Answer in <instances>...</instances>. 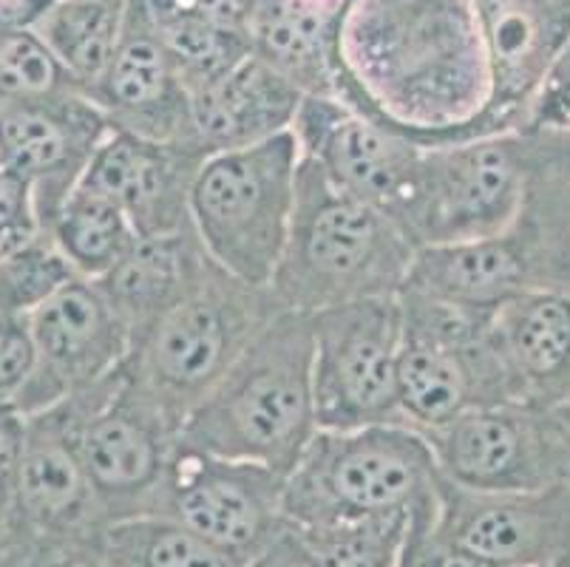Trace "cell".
I'll return each mask as SVG.
<instances>
[{"label": "cell", "mask_w": 570, "mask_h": 567, "mask_svg": "<svg viewBox=\"0 0 570 567\" xmlns=\"http://www.w3.org/2000/svg\"><path fill=\"white\" fill-rule=\"evenodd\" d=\"M122 18L126 0H51L29 26L91 100L111 66Z\"/></svg>", "instance_id": "cb8c5ba5"}, {"label": "cell", "mask_w": 570, "mask_h": 567, "mask_svg": "<svg viewBox=\"0 0 570 567\" xmlns=\"http://www.w3.org/2000/svg\"><path fill=\"white\" fill-rule=\"evenodd\" d=\"M432 537L502 567L533 565L570 545V486L471 491L434 477Z\"/></svg>", "instance_id": "9a60e30c"}, {"label": "cell", "mask_w": 570, "mask_h": 567, "mask_svg": "<svg viewBox=\"0 0 570 567\" xmlns=\"http://www.w3.org/2000/svg\"><path fill=\"white\" fill-rule=\"evenodd\" d=\"M108 131L111 125L86 94L0 100V165L32 185L40 231L80 185Z\"/></svg>", "instance_id": "2e32d148"}, {"label": "cell", "mask_w": 570, "mask_h": 567, "mask_svg": "<svg viewBox=\"0 0 570 567\" xmlns=\"http://www.w3.org/2000/svg\"><path fill=\"white\" fill-rule=\"evenodd\" d=\"M43 233L60 247L75 273L97 281L111 273L139 242L131 218L119 211L108 196L77 185Z\"/></svg>", "instance_id": "d4e9b609"}, {"label": "cell", "mask_w": 570, "mask_h": 567, "mask_svg": "<svg viewBox=\"0 0 570 567\" xmlns=\"http://www.w3.org/2000/svg\"><path fill=\"white\" fill-rule=\"evenodd\" d=\"M88 517H102L71 443L66 403L26 414V446L20 462L18 497L12 522L38 534L71 530Z\"/></svg>", "instance_id": "44dd1931"}, {"label": "cell", "mask_w": 570, "mask_h": 567, "mask_svg": "<svg viewBox=\"0 0 570 567\" xmlns=\"http://www.w3.org/2000/svg\"><path fill=\"white\" fill-rule=\"evenodd\" d=\"M35 369V343L29 321L0 312V405H14Z\"/></svg>", "instance_id": "1f68e13d"}, {"label": "cell", "mask_w": 570, "mask_h": 567, "mask_svg": "<svg viewBox=\"0 0 570 567\" xmlns=\"http://www.w3.org/2000/svg\"><path fill=\"white\" fill-rule=\"evenodd\" d=\"M302 148L293 131L202 159L190 227L205 256L247 287L269 290L287 242Z\"/></svg>", "instance_id": "277c9868"}, {"label": "cell", "mask_w": 570, "mask_h": 567, "mask_svg": "<svg viewBox=\"0 0 570 567\" xmlns=\"http://www.w3.org/2000/svg\"><path fill=\"white\" fill-rule=\"evenodd\" d=\"M426 559L432 567H502L494 565L489 559H480V556L469 554V550L452 548V545H443L432 537V525L426 530Z\"/></svg>", "instance_id": "d590c367"}, {"label": "cell", "mask_w": 570, "mask_h": 567, "mask_svg": "<svg viewBox=\"0 0 570 567\" xmlns=\"http://www.w3.org/2000/svg\"><path fill=\"white\" fill-rule=\"evenodd\" d=\"M318 429L403 423L397 405L401 295L350 301L309 315Z\"/></svg>", "instance_id": "30bf717a"}, {"label": "cell", "mask_w": 570, "mask_h": 567, "mask_svg": "<svg viewBox=\"0 0 570 567\" xmlns=\"http://www.w3.org/2000/svg\"><path fill=\"white\" fill-rule=\"evenodd\" d=\"M333 12L324 0H256L245 23L250 55L298 91L335 94Z\"/></svg>", "instance_id": "603a6c76"}, {"label": "cell", "mask_w": 570, "mask_h": 567, "mask_svg": "<svg viewBox=\"0 0 570 567\" xmlns=\"http://www.w3.org/2000/svg\"><path fill=\"white\" fill-rule=\"evenodd\" d=\"M564 187H568V211H570V137H564Z\"/></svg>", "instance_id": "8d00e7d4"}, {"label": "cell", "mask_w": 570, "mask_h": 567, "mask_svg": "<svg viewBox=\"0 0 570 567\" xmlns=\"http://www.w3.org/2000/svg\"><path fill=\"white\" fill-rule=\"evenodd\" d=\"M245 567H318L315 559L309 556V550L304 548V542L298 539L289 525H284L282 534H278L262 554L253 556Z\"/></svg>", "instance_id": "e575fe53"}, {"label": "cell", "mask_w": 570, "mask_h": 567, "mask_svg": "<svg viewBox=\"0 0 570 567\" xmlns=\"http://www.w3.org/2000/svg\"><path fill=\"white\" fill-rule=\"evenodd\" d=\"M414 242L395 218L341 190L302 154L287 242L269 293L284 310L313 312L401 295Z\"/></svg>", "instance_id": "3957f363"}, {"label": "cell", "mask_w": 570, "mask_h": 567, "mask_svg": "<svg viewBox=\"0 0 570 567\" xmlns=\"http://www.w3.org/2000/svg\"><path fill=\"white\" fill-rule=\"evenodd\" d=\"M298 148L341 190L403 227L420 176L423 145L389 131L335 94H307L293 123Z\"/></svg>", "instance_id": "4fadbf2b"}, {"label": "cell", "mask_w": 570, "mask_h": 567, "mask_svg": "<svg viewBox=\"0 0 570 567\" xmlns=\"http://www.w3.org/2000/svg\"><path fill=\"white\" fill-rule=\"evenodd\" d=\"M539 165V137L483 134L423 148L403 231L414 247L505 233L525 211Z\"/></svg>", "instance_id": "52a82bcc"}, {"label": "cell", "mask_w": 570, "mask_h": 567, "mask_svg": "<svg viewBox=\"0 0 570 567\" xmlns=\"http://www.w3.org/2000/svg\"><path fill=\"white\" fill-rule=\"evenodd\" d=\"M91 102L117 131L196 148L190 91L159 40L142 0H126L119 43L106 77L91 94Z\"/></svg>", "instance_id": "e0dca14e"}, {"label": "cell", "mask_w": 570, "mask_h": 567, "mask_svg": "<svg viewBox=\"0 0 570 567\" xmlns=\"http://www.w3.org/2000/svg\"><path fill=\"white\" fill-rule=\"evenodd\" d=\"M489 315L401 293L397 405L403 423L432 431L474 405L508 403L489 341Z\"/></svg>", "instance_id": "9c48e42d"}, {"label": "cell", "mask_w": 570, "mask_h": 567, "mask_svg": "<svg viewBox=\"0 0 570 567\" xmlns=\"http://www.w3.org/2000/svg\"><path fill=\"white\" fill-rule=\"evenodd\" d=\"M102 556L108 567H236L183 525L157 514L108 525Z\"/></svg>", "instance_id": "484cf974"}, {"label": "cell", "mask_w": 570, "mask_h": 567, "mask_svg": "<svg viewBox=\"0 0 570 567\" xmlns=\"http://www.w3.org/2000/svg\"><path fill=\"white\" fill-rule=\"evenodd\" d=\"M443 480L471 491H531L570 471V429L557 409L497 403L420 431Z\"/></svg>", "instance_id": "7c38bea8"}, {"label": "cell", "mask_w": 570, "mask_h": 567, "mask_svg": "<svg viewBox=\"0 0 570 567\" xmlns=\"http://www.w3.org/2000/svg\"><path fill=\"white\" fill-rule=\"evenodd\" d=\"M151 20L188 91L216 80L250 55L247 35L233 26L199 14H168V18L151 14Z\"/></svg>", "instance_id": "83f0119b"}, {"label": "cell", "mask_w": 570, "mask_h": 567, "mask_svg": "<svg viewBox=\"0 0 570 567\" xmlns=\"http://www.w3.org/2000/svg\"><path fill=\"white\" fill-rule=\"evenodd\" d=\"M409 522H412V508L381 514V517L318 525V528H293V525L289 528L298 534L318 567H397L406 545Z\"/></svg>", "instance_id": "4316f807"}, {"label": "cell", "mask_w": 570, "mask_h": 567, "mask_svg": "<svg viewBox=\"0 0 570 567\" xmlns=\"http://www.w3.org/2000/svg\"><path fill=\"white\" fill-rule=\"evenodd\" d=\"M432 446L406 423L318 429L284 477L282 514L293 528L409 511L434 488Z\"/></svg>", "instance_id": "5b68a950"}, {"label": "cell", "mask_w": 570, "mask_h": 567, "mask_svg": "<svg viewBox=\"0 0 570 567\" xmlns=\"http://www.w3.org/2000/svg\"><path fill=\"white\" fill-rule=\"evenodd\" d=\"M315 431L313 324L304 312L278 310L190 409L176 443L287 477Z\"/></svg>", "instance_id": "7a4b0ae2"}, {"label": "cell", "mask_w": 570, "mask_h": 567, "mask_svg": "<svg viewBox=\"0 0 570 567\" xmlns=\"http://www.w3.org/2000/svg\"><path fill=\"white\" fill-rule=\"evenodd\" d=\"M82 94L29 23H0V100Z\"/></svg>", "instance_id": "f546056e"}, {"label": "cell", "mask_w": 570, "mask_h": 567, "mask_svg": "<svg viewBox=\"0 0 570 567\" xmlns=\"http://www.w3.org/2000/svg\"><path fill=\"white\" fill-rule=\"evenodd\" d=\"M557 412H559V418H562V420H564V423H568V429H570V398H568V400H564V403H562V405H559Z\"/></svg>", "instance_id": "74e56055"}, {"label": "cell", "mask_w": 570, "mask_h": 567, "mask_svg": "<svg viewBox=\"0 0 570 567\" xmlns=\"http://www.w3.org/2000/svg\"><path fill=\"white\" fill-rule=\"evenodd\" d=\"M75 278L80 275L49 233H35L0 253V312L26 319Z\"/></svg>", "instance_id": "f1b7e54d"}, {"label": "cell", "mask_w": 570, "mask_h": 567, "mask_svg": "<svg viewBox=\"0 0 570 567\" xmlns=\"http://www.w3.org/2000/svg\"><path fill=\"white\" fill-rule=\"evenodd\" d=\"M71 443L102 517L154 514L176 446V429L128 366L66 398Z\"/></svg>", "instance_id": "ba28073f"}, {"label": "cell", "mask_w": 570, "mask_h": 567, "mask_svg": "<svg viewBox=\"0 0 570 567\" xmlns=\"http://www.w3.org/2000/svg\"><path fill=\"white\" fill-rule=\"evenodd\" d=\"M304 94L247 55L216 80L190 91V125L202 154L247 148L284 131H293Z\"/></svg>", "instance_id": "ffe728a7"}, {"label": "cell", "mask_w": 570, "mask_h": 567, "mask_svg": "<svg viewBox=\"0 0 570 567\" xmlns=\"http://www.w3.org/2000/svg\"><path fill=\"white\" fill-rule=\"evenodd\" d=\"M210 267L194 227L170 236L139 238L122 262L97 278V290L126 324L131 346L151 330L165 312L196 287Z\"/></svg>", "instance_id": "7402d4cb"}, {"label": "cell", "mask_w": 570, "mask_h": 567, "mask_svg": "<svg viewBox=\"0 0 570 567\" xmlns=\"http://www.w3.org/2000/svg\"><path fill=\"white\" fill-rule=\"evenodd\" d=\"M26 321L35 369L14 400L23 418L97 387L131 355V335L95 281L75 278Z\"/></svg>", "instance_id": "5bb4252c"}, {"label": "cell", "mask_w": 570, "mask_h": 567, "mask_svg": "<svg viewBox=\"0 0 570 567\" xmlns=\"http://www.w3.org/2000/svg\"><path fill=\"white\" fill-rule=\"evenodd\" d=\"M278 310L269 290L247 287L210 262L196 287L134 343L126 366L179 431Z\"/></svg>", "instance_id": "8992f818"}, {"label": "cell", "mask_w": 570, "mask_h": 567, "mask_svg": "<svg viewBox=\"0 0 570 567\" xmlns=\"http://www.w3.org/2000/svg\"><path fill=\"white\" fill-rule=\"evenodd\" d=\"M333 31L335 97L423 148L494 131L480 0H350Z\"/></svg>", "instance_id": "6da1fadb"}, {"label": "cell", "mask_w": 570, "mask_h": 567, "mask_svg": "<svg viewBox=\"0 0 570 567\" xmlns=\"http://www.w3.org/2000/svg\"><path fill=\"white\" fill-rule=\"evenodd\" d=\"M517 131L531 137H570V38L539 80Z\"/></svg>", "instance_id": "4dcf8cb0"}, {"label": "cell", "mask_w": 570, "mask_h": 567, "mask_svg": "<svg viewBox=\"0 0 570 567\" xmlns=\"http://www.w3.org/2000/svg\"><path fill=\"white\" fill-rule=\"evenodd\" d=\"M508 403L551 412L570 398V290L537 287L489 315Z\"/></svg>", "instance_id": "d6986e66"}, {"label": "cell", "mask_w": 570, "mask_h": 567, "mask_svg": "<svg viewBox=\"0 0 570 567\" xmlns=\"http://www.w3.org/2000/svg\"><path fill=\"white\" fill-rule=\"evenodd\" d=\"M0 530H3V528H0Z\"/></svg>", "instance_id": "f35d334b"}, {"label": "cell", "mask_w": 570, "mask_h": 567, "mask_svg": "<svg viewBox=\"0 0 570 567\" xmlns=\"http://www.w3.org/2000/svg\"><path fill=\"white\" fill-rule=\"evenodd\" d=\"M202 159L188 145L154 143L111 128L80 185L108 196L131 218L139 238L170 236L190 227V187Z\"/></svg>", "instance_id": "ac0fdd59"}, {"label": "cell", "mask_w": 570, "mask_h": 567, "mask_svg": "<svg viewBox=\"0 0 570 567\" xmlns=\"http://www.w3.org/2000/svg\"><path fill=\"white\" fill-rule=\"evenodd\" d=\"M23 446L26 418L14 405H0V528H7L12 522Z\"/></svg>", "instance_id": "836d02e7"}, {"label": "cell", "mask_w": 570, "mask_h": 567, "mask_svg": "<svg viewBox=\"0 0 570 567\" xmlns=\"http://www.w3.org/2000/svg\"><path fill=\"white\" fill-rule=\"evenodd\" d=\"M282 497L284 475L273 468L176 443L154 514L174 519L233 565L245 567L287 525Z\"/></svg>", "instance_id": "8fae6325"}, {"label": "cell", "mask_w": 570, "mask_h": 567, "mask_svg": "<svg viewBox=\"0 0 570 567\" xmlns=\"http://www.w3.org/2000/svg\"><path fill=\"white\" fill-rule=\"evenodd\" d=\"M40 233L32 185L0 165V253Z\"/></svg>", "instance_id": "d6a6232c"}]
</instances>
